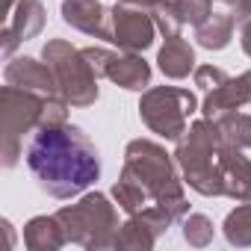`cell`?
<instances>
[{
  "mask_svg": "<svg viewBox=\"0 0 251 251\" xmlns=\"http://www.w3.org/2000/svg\"><path fill=\"white\" fill-rule=\"evenodd\" d=\"M27 169L42 192L68 201L100 177V154L74 124H42L27 145Z\"/></svg>",
  "mask_w": 251,
  "mask_h": 251,
  "instance_id": "cell-1",
  "label": "cell"
},
{
  "mask_svg": "<svg viewBox=\"0 0 251 251\" xmlns=\"http://www.w3.org/2000/svg\"><path fill=\"white\" fill-rule=\"evenodd\" d=\"M175 163L177 160H172V154H166L163 145L151 139H133L124 148V169H121V175L139 180L148 189L154 204L166 210L172 222L189 216V201L183 195V180L177 177Z\"/></svg>",
  "mask_w": 251,
  "mask_h": 251,
  "instance_id": "cell-2",
  "label": "cell"
},
{
  "mask_svg": "<svg viewBox=\"0 0 251 251\" xmlns=\"http://www.w3.org/2000/svg\"><path fill=\"white\" fill-rule=\"evenodd\" d=\"M222 130L210 118H201L189 124L186 133L177 139L175 160L183 172V183L195 189L198 195L219 198L225 195L222 189V172H219V148H222Z\"/></svg>",
  "mask_w": 251,
  "mask_h": 251,
  "instance_id": "cell-3",
  "label": "cell"
},
{
  "mask_svg": "<svg viewBox=\"0 0 251 251\" xmlns=\"http://www.w3.org/2000/svg\"><path fill=\"white\" fill-rule=\"evenodd\" d=\"M56 219L62 222L68 242L74 245H83L89 251H103L115 245L118 216L103 192H86L77 204H65Z\"/></svg>",
  "mask_w": 251,
  "mask_h": 251,
  "instance_id": "cell-4",
  "label": "cell"
},
{
  "mask_svg": "<svg viewBox=\"0 0 251 251\" xmlns=\"http://www.w3.org/2000/svg\"><path fill=\"white\" fill-rule=\"evenodd\" d=\"M42 59L53 71L56 89L71 106H92L98 100V74L92 71L83 50L71 48L62 39H50L42 48Z\"/></svg>",
  "mask_w": 251,
  "mask_h": 251,
  "instance_id": "cell-5",
  "label": "cell"
},
{
  "mask_svg": "<svg viewBox=\"0 0 251 251\" xmlns=\"http://www.w3.org/2000/svg\"><path fill=\"white\" fill-rule=\"evenodd\" d=\"M195 109H198V98L189 89H177V86H154L139 100V115L148 124V130L169 142H177L186 133L189 115Z\"/></svg>",
  "mask_w": 251,
  "mask_h": 251,
  "instance_id": "cell-6",
  "label": "cell"
},
{
  "mask_svg": "<svg viewBox=\"0 0 251 251\" xmlns=\"http://www.w3.org/2000/svg\"><path fill=\"white\" fill-rule=\"evenodd\" d=\"M42 109H45V98L15 89V86H3L0 89V121H3V166L12 169L18 166V157L24 154L21 139L24 133H33L42 124Z\"/></svg>",
  "mask_w": 251,
  "mask_h": 251,
  "instance_id": "cell-7",
  "label": "cell"
},
{
  "mask_svg": "<svg viewBox=\"0 0 251 251\" xmlns=\"http://www.w3.org/2000/svg\"><path fill=\"white\" fill-rule=\"evenodd\" d=\"M109 27H112V45H118L121 50L139 53L145 48L154 45V33H157V21L151 18V12L130 6L118 0L109 9Z\"/></svg>",
  "mask_w": 251,
  "mask_h": 251,
  "instance_id": "cell-8",
  "label": "cell"
},
{
  "mask_svg": "<svg viewBox=\"0 0 251 251\" xmlns=\"http://www.w3.org/2000/svg\"><path fill=\"white\" fill-rule=\"evenodd\" d=\"M169 225H172V216L166 210H160L157 204L145 207L142 213H133L124 225H118L112 248H121V251H148L169 230Z\"/></svg>",
  "mask_w": 251,
  "mask_h": 251,
  "instance_id": "cell-9",
  "label": "cell"
},
{
  "mask_svg": "<svg viewBox=\"0 0 251 251\" xmlns=\"http://www.w3.org/2000/svg\"><path fill=\"white\" fill-rule=\"evenodd\" d=\"M3 77H6L9 86L24 89V92H33V95H42V98L59 95L56 80H53V71L48 68V62H39L33 56L9 59V65L3 68Z\"/></svg>",
  "mask_w": 251,
  "mask_h": 251,
  "instance_id": "cell-10",
  "label": "cell"
},
{
  "mask_svg": "<svg viewBox=\"0 0 251 251\" xmlns=\"http://www.w3.org/2000/svg\"><path fill=\"white\" fill-rule=\"evenodd\" d=\"M62 21L86 36L112 42L109 9H103L100 0H62Z\"/></svg>",
  "mask_w": 251,
  "mask_h": 251,
  "instance_id": "cell-11",
  "label": "cell"
},
{
  "mask_svg": "<svg viewBox=\"0 0 251 251\" xmlns=\"http://www.w3.org/2000/svg\"><path fill=\"white\" fill-rule=\"evenodd\" d=\"M219 172H222V189L233 201H251V160L242 154V148L225 145L219 148Z\"/></svg>",
  "mask_w": 251,
  "mask_h": 251,
  "instance_id": "cell-12",
  "label": "cell"
},
{
  "mask_svg": "<svg viewBox=\"0 0 251 251\" xmlns=\"http://www.w3.org/2000/svg\"><path fill=\"white\" fill-rule=\"evenodd\" d=\"M245 103H251V89H248L245 74H239L236 80L230 77L225 86L207 92V98H204V103H201V115L210 118V121H222V118L239 112Z\"/></svg>",
  "mask_w": 251,
  "mask_h": 251,
  "instance_id": "cell-13",
  "label": "cell"
},
{
  "mask_svg": "<svg viewBox=\"0 0 251 251\" xmlns=\"http://www.w3.org/2000/svg\"><path fill=\"white\" fill-rule=\"evenodd\" d=\"M106 77L121 86V89H127V92H142L148 89L151 83V65L139 56V53H112L109 65H106Z\"/></svg>",
  "mask_w": 251,
  "mask_h": 251,
  "instance_id": "cell-14",
  "label": "cell"
},
{
  "mask_svg": "<svg viewBox=\"0 0 251 251\" xmlns=\"http://www.w3.org/2000/svg\"><path fill=\"white\" fill-rule=\"evenodd\" d=\"M157 62H160V71L169 77V80H183L189 77L198 65H195V50L192 45L183 39V36H172L166 39V45L160 48L157 53Z\"/></svg>",
  "mask_w": 251,
  "mask_h": 251,
  "instance_id": "cell-15",
  "label": "cell"
},
{
  "mask_svg": "<svg viewBox=\"0 0 251 251\" xmlns=\"http://www.w3.org/2000/svg\"><path fill=\"white\" fill-rule=\"evenodd\" d=\"M65 242L68 236L56 216H36L24 225V245L30 251H56Z\"/></svg>",
  "mask_w": 251,
  "mask_h": 251,
  "instance_id": "cell-16",
  "label": "cell"
},
{
  "mask_svg": "<svg viewBox=\"0 0 251 251\" xmlns=\"http://www.w3.org/2000/svg\"><path fill=\"white\" fill-rule=\"evenodd\" d=\"M12 27V33L27 42V39H36L45 27V6H42V0H18L15 3V12L9 15L6 21Z\"/></svg>",
  "mask_w": 251,
  "mask_h": 251,
  "instance_id": "cell-17",
  "label": "cell"
},
{
  "mask_svg": "<svg viewBox=\"0 0 251 251\" xmlns=\"http://www.w3.org/2000/svg\"><path fill=\"white\" fill-rule=\"evenodd\" d=\"M233 27H236V18L227 15V12H213L201 27H195V39L201 48L207 50H222L230 45L233 39Z\"/></svg>",
  "mask_w": 251,
  "mask_h": 251,
  "instance_id": "cell-18",
  "label": "cell"
},
{
  "mask_svg": "<svg viewBox=\"0 0 251 251\" xmlns=\"http://www.w3.org/2000/svg\"><path fill=\"white\" fill-rule=\"evenodd\" d=\"M112 198H115L118 210H124L127 216H133V213H142V210L148 207V201H151L148 189H145L139 180L127 177V175H121V177H118V183L112 186Z\"/></svg>",
  "mask_w": 251,
  "mask_h": 251,
  "instance_id": "cell-19",
  "label": "cell"
},
{
  "mask_svg": "<svg viewBox=\"0 0 251 251\" xmlns=\"http://www.w3.org/2000/svg\"><path fill=\"white\" fill-rule=\"evenodd\" d=\"M222 233L236 248L251 245V201H239V207L227 213V219L222 225Z\"/></svg>",
  "mask_w": 251,
  "mask_h": 251,
  "instance_id": "cell-20",
  "label": "cell"
},
{
  "mask_svg": "<svg viewBox=\"0 0 251 251\" xmlns=\"http://www.w3.org/2000/svg\"><path fill=\"white\" fill-rule=\"evenodd\" d=\"M219 124V130H222V139L225 145H233V148H251V115L245 112H233Z\"/></svg>",
  "mask_w": 251,
  "mask_h": 251,
  "instance_id": "cell-21",
  "label": "cell"
},
{
  "mask_svg": "<svg viewBox=\"0 0 251 251\" xmlns=\"http://www.w3.org/2000/svg\"><path fill=\"white\" fill-rule=\"evenodd\" d=\"M213 222L207 219V216H201V213H189L186 219H183V239L192 245V248H204V245H210L213 242Z\"/></svg>",
  "mask_w": 251,
  "mask_h": 251,
  "instance_id": "cell-22",
  "label": "cell"
},
{
  "mask_svg": "<svg viewBox=\"0 0 251 251\" xmlns=\"http://www.w3.org/2000/svg\"><path fill=\"white\" fill-rule=\"evenodd\" d=\"M192 74H195V86H201L204 92H213V89H219L230 80L227 71H222L219 65H198Z\"/></svg>",
  "mask_w": 251,
  "mask_h": 251,
  "instance_id": "cell-23",
  "label": "cell"
},
{
  "mask_svg": "<svg viewBox=\"0 0 251 251\" xmlns=\"http://www.w3.org/2000/svg\"><path fill=\"white\" fill-rule=\"evenodd\" d=\"M83 56L89 59V65H92V71L98 74V80L106 77V65H109V59H112V50H106V48H83Z\"/></svg>",
  "mask_w": 251,
  "mask_h": 251,
  "instance_id": "cell-24",
  "label": "cell"
},
{
  "mask_svg": "<svg viewBox=\"0 0 251 251\" xmlns=\"http://www.w3.org/2000/svg\"><path fill=\"white\" fill-rule=\"evenodd\" d=\"M233 18L242 24V21H251V0H233Z\"/></svg>",
  "mask_w": 251,
  "mask_h": 251,
  "instance_id": "cell-25",
  "label": "cell"
},
{
  "mask_svg": "<svg viewBox=\"0 0 251 251\" xmlns=\"http://www.w3.org/2000/svg\"><path fill=\"white\" fill-rule=\"evenodd\" d=\"M239 42H242V50L251 56V21H242V30H239Z\"/></svg>",
  "mask_w": 251,
  "mask_h": 251,
  "instance_id": "cell-26",
  "label": "cell"
},
{
  "mask_svg": "<svg viewBox=\"0 0 251 251\" xmlns=\"http://www.w3.org/2000/svg\"><path fill=\"white\" fill-rule=\"evenodd\" d=\"M124 3H130V6H139V9H145V12H151V15H154V9L163 3V0H124Z\"/></svg>",
  "mask_w": 251,
  "mask_h": 251,
  "instance_id": "cell-27",
  "label": "cell"
},
{
  "mask_svg": "<svg viewBox=\"0 0 251 251\" xmlns=\"http://www.w3.org/2000/svg\"><path fill=\"white\" fill-rule=\"evenodd\" d=\"M245 80H248V89H251V71H245Z\"/></svg>",
  "mask_w": 251,
  "mask_h": 251,
  "instance_id": "cell-28",
  "label": "cell"
},
{
  "mask_svg": "<svg viewBox=\"0 0 251 251\" xmlns=\"http://www.w3.org/2000/svg\"><path fill=\"white\" fill-rule=\"evenodd\" d=\"M219 3H225V6H230V3H233V0H219Z\"/></svg>",
  "mask_w": 251,
  "mask_h": 251,
  "instance_id": "cell-29",
  "label": "cell"
}]
</instances>
